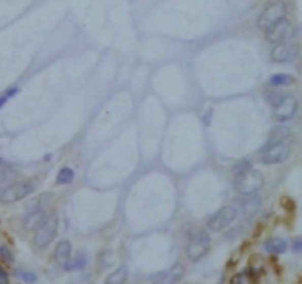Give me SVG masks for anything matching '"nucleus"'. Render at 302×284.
<instances>
[{
	"mask_svg": "<svg viewBox=\"0 0 302 284\" xmlns=\"http://www.w3.org/2000/svg\"><path fill=\"white\" fill-rule=\"evenodd\" d=\"M298 55V46L292 42H283L273 47L272 59L274 62H289L293 60Z\"/></svg>",
	"mask_w": 302,
	"mask_h": 284,
	"instance_id": "9d476101",
	"label": "nucleus"
},
{
	"mask_svg": "<svg viewBox=\"0 0 302 284\" xmlns=\"http://www.w3.org/2000/svg\"><path fill=\"white\" fill-rule=\"evenodd\" d=\"M0 258H2L5 262H8V264H12V262L15 261L14 252H12L8 246H5V244L0 246Z\"/></svg>",
	"mask_w": 302,
	"mask_h": 284,
	"instance_id": "aec40b11",
	"label": "nucleus"
},
{
	"mask_svg": "<svg viewBox=\"0 0 302 284\" xmlns=\"http://www.w3.org/2000/svg\"><path fill=\"white\" fill-rule=\"evenodd\" d=\"M58 227H59V218L55 212L47 214L43 221L37 225L36 228V234H34V244L37 247H46L47 244H50V241L55 239L56 233H58Z\"/></svg>",
	"mask_w": 302,
	"mask_h": 284,
	"instance_id": "f03ea898",
	"label": "nucleus"
},
{
	"mask_svg": "<svg viewBox=\"0 0 302 284\" xmlns=\"http://www.w3.org/2000/svg\"><path fill=\"white\" fill-rule=\"evenodd\" d=\"M293 247H295V251H296V252H299V251H301V240H296Z\"/></svg>",
	"mask_w": 302,
	"mask_h": 284,
	"instance_id": "393cba45",
	"label": "nucleus"
},
{
	"mask_svg": "<svg viewBox=\"0 0 302 284\" xmlns=\"http://www.w3.org/2000/svg\"><path fill=\"white\" fill-rule=\"evenodd\" d=\"M71 252H73L71 241L70 240H60L59 243L56 244V247H55V254L53 255H55V259L63 265L71 258Z\"/></svg>",
	"mask_w": 302,
	"mask_h": 284,
	"instance_id": "4468645a",
	"label": "nucleus"
},
{
	"mask_svg": "<svg viewBox=\"0 0 302 284\" xmlns=\"http://www.w3.org/2000/svg\"><path fill=\"white\" fill-rule=\"evenodd\" d=\"M211 246V237L207 231H197L196 234L190 239L189 244H187V258L192 262H197L200 261L205 255L208 254Z\"/></svg>",
	"mask_w": 302,
	"mask_h": 284,
	"instance_id": "20e7f679",
	"label": "nucleus"
},
{
	"mask_svg": "<svg viewBox=\"0 0 302 284\" xmlns=\"http://www.w3.org/2000/svg\"><path fill=\"white\" fill-rule=\"evenodd\" d=\"M46 217L45 214V206L39 205L36 208H31L25 217V227L27 228H37V225L43 221V218Z\"/></svg>",
	"mask_w": 302,
	"mask_h": 284,
	"instance_id": "ddd939ff",
	"label": "nucleus"
},
{
	"mask_svg": "<svg viewBox=\"0 0 302 284\" xmlns=\"http://www.w3.org/2000/svg\"><path fill=\"white\" fill-rule=\"evenodd\" d=\"M0 284H9V277L5 272V269L0 268Z\"/></svg>",
	"mask_w": 302,
	"mask_h": 284,
	"instance_id": "5701e85b",
	"label": "nucleus"
},
{
	"mask_svg": "<svg viewBox=\"0 0 302 284\" xmlns=\"http://www.w3.org/2000/svg\"><path fill=\"white\" fill-rule=\"evenodd\" d=\"M264 249L273 255L285 254L287 249V243L283 239H279V237H272L264 243Z\"/></svg>",
	"mask_w": 302,
	"mask_h": 284,
	"instance_id": "2eb2a0df",
	"label": "nucleus"
},
{
	"mask_svg": "<svg viewBox=\"0 0 302 284\" xmlns=\"http://www.w3.org/2000/svg\"><path fill=\"white\" fill-rule=\"evenodd\" d=\"M295 83V78L289 74H274L270 77V84L273 86H290Z\"/></svg>",
	"mask_w": 302,
	"mask_h": 284,
	"instance_id": "a211bd4d",
	"label": "nucleus"
},
{
	"mask_svg": "<svg viewBox=\"0 0 302 284\" xmlns=\"http://www.w3.org/2000/svg\"><path fill=\"white\" fill-rule=\"evenodd\" d=\"M18 275H19L27 284H32L37 281V277H36L32 272H24V271H21V272H18Z\"/></svg>",
	"mask_w": 302,
	"mask_h": 284,
	"instance_id": "412c9836",
	"label": "nucleus"
},
{
	"mask_svg": "<svg viewBox=\"0 0 302 284\" xmlns=\"http://www.w3.org/2000/svg\"><path fill=\"white\" fill-rule=\"evenodd\" d=\"M34 192V186L30 181H19L8 186L0 192V202L2 203H15L18 200H22Z\"/></svg>",
	"mask_w": 302,
	"mask_h": 284,
	"instance_id": "423d86ee",
	"label": "nucleus"
},
{
	"mask_svg": "<svg viewBox=\"0 0 302 284\" xmlns=\"http://www.w3.org/2000/svg\"><path fill=\"white\" fill-rule=\"evenodd\" d=\"M243 283V274H236L233 278H231V281L230 284H242Z\"/></svg>",
	"mask_w": 302,
	"mask_h": 284,
	"instance_id": "b1692460",
	"label": "nucleus"
},
{
	"mask_svg": "<svg viewBox=\"0 0 302 284\" xmlns=\"http://www.w3.org/2000/svg\"><path fill=\"white\" fill-rule=\"evenodd\" d=\"M295 36V25L292 21L283 18L282 21L276 22L270 28L265 30V37L273 45H279L283 42H290V39Z\"/></svg>",
	"mask_w": 302,
	"mask_h": 284,
	"instance_id": "39448f33",
	"label": "nucleus"
},
{
	"mask_svg": "<svg viewBox=\"0 0 302 284\" xmlns=\"http://www.w3.org/2000/svg\"><path fill=\"white\" fill-rule=\"evenodd\" d=\"M184 272H186L184 265L177 262L171 268L166 269L164 274H161L153 284H177L184 277Z\"/></svg>",
	"mask_w": 302,
	"mask_h": 284,
	"instance_id": "9b49d317",
	"label": "nucleus"
},
{
	"mask_svg": "<svg viewBox=\"0 0 302 284\" xmlns=\"http://www.w3.org/2000/svg\"><path fill=\"white\" fill-rule=\"evenodd\" d=\"M292 130L286 127V125H277V127H273V130L270 131L269 135V141L267 145H277V143H285L287 145L289 140L292 138Z\"/></svg>",
	"mask_w": 302,
	"mask_h": 284,
	"instance_id": "f8f14e48",
	"label": "nucleus"
},
{
	"mask_svg": "<svg viewBox=\"0 0 302 284\" xmlns=\"http://www.w3.org/2000/svg\"><path fill=\"white\" fill-rule=\"evenodd\" d=\"M127 278H128V268L125 265H121L106 277L104 284H125Z\"/></svg>",
	"mask_w": 302,
	"mask_h": 284,
	"instance_id": "dca6fc26",
	"label": "nucleus"
},
{
	"mask_svg": "<svg viewBox=\"0 0 302 284\" xmlns=\"http://www.w3.org/2000/svg\"><path fill=\"white\" fill-rule=\"evenodd\" d=\"M87 264V258L86 255L80 254L74 256V258H70L65 264H63V268L66 271H76V269H83Z\"/></svg>",
	"mask_w": 302,
	"mask_h": 284,
	"instance_id": "f3484780",
	"label": "nucleus"
},
{
	"mask_svg": "<svg viewBox=\"0 0 302 284\" xmlns=\"http://www.w3.org/2000/svg\"><path fill=\"white\" fill-rule=\"evenodd\" d=\"M74 181V171L71 168H62L56 177V183L58 184H71Z\"/></svg>",
	"mask_w": 302,
	"mask_h": 284,
	"instance_id": "6ab92c4d",
	"label": "nucleus"
},
{
	"mask_svg": "<svg viewBox=\"0 0 302 284\" xmlns=\"http://www.w3.org/2000/svg\"><path fill=\"white\" fill-rule=\"evenodd\" d=\"M298 111V100L293 96H282V99L274 105V118L279 122L292 120Z\"/></svg>",
	"mask_w": 302,
	"mask_h": 284,
	"instance_id": "1a4fd4ad",
	"label": "nucleus"
},
{
	"mask_svg": "<svg viewBox=\"0 0 302 284\" xmlns=\"http://www.w3.org/2000/svg\"><path fill=\"white\" fill-rule=\"evenodd\" d=\"M290 155V148L285 143H277V145H265L264 149L261 150V161L262 164L274 165L285 162Z\"/></svg>",
	"mask_w": 302,
	"mask_h": 284,
	"instance_id": "0eeeda50",
	"label": "nucleus"
},
{
	"mask_svg": "<svg viewBox=\"0 0 302 284\" xmlns=\"http://www.w3.org/2000/svg\"><path fill=\"white\" fill-rule=\"evenodd\" d=\"M238 217V209L233 206H224L218 212H215L211 218L208 220V230H211L214 233L223 231L224 228H227L228 225H231V223L236 220Z\"/></svg>",
	"mask_w": 302,
	"mask_h": 284,
	"instance_id": "6e6552de",
	"label": "nucleus"
},
{
	"mask_svg": "<svg viewBox=\"0 0 302 284\" xmlns=\"http://www.w3.org/2000/svg\"><path fill=\"white\" fill-rule=\"evenodd\" d=\"M286 5H285L283 2L276 0V2L269 3V5L262 9V12L259 14V16H258V27L262 28V30L270 28L276 22L282 21V19L286 16Z\"/></svg>",
	"mask_w": 302,
	"mask_h": 284,
	"instance_id": "7ed1b4c3",
	"label": "nucleus"
},
{
	"mask_svg": "<svg viewBox=\"0 0 302 284\" xmlns=\"http://www.w3.org/2000/svg\"><path fill=\"white\" fill-rule=\"evenodd\" d=\"M16 93H18V89H12V90H8L3 96H0V109L5 106V103H6L12 96H15Z\"/></svg>",
	"mask_w": 302,
	"mask_h": 284,
	"instance_id": "4be33fe9",
	"label": "nucleus"
},
{
	"mask_svg": "<svg viewBox=\"0 0 302 284\" xmlns=\"http://www.w3.org/2000/svg\"><path fill=\"white\" fill-rule=\"evenodd\" d=\"M262 186H264V177H262V174L259 171H257V169L248 168V169H245V171L236 174L234 189L241 195H255L259 189H262Z\"/></svg>",
	"mask_w": 302,
	"mask_h": 284,
	"instance_id": "f257e3e1",
	"label": "nucleus"
}]
</instances>
